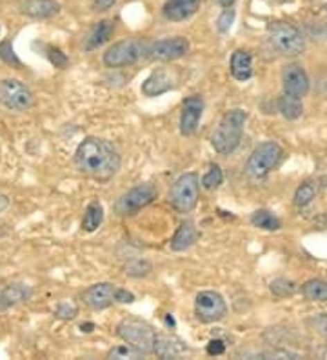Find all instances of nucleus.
<instances>
[{
  "label": "nucleus",
  "instance_id": "f257e3e1",
  "mask_svg": "<svg viewBox=\"0 0 327 360\" xmlns=\"http://www.w3.org/2000/svg\"><path fill=\"white\" fill-rule=\"evenodd\" d=\"M75 165L84 175L91 179L107 180L121 170V155L113 144L98 136H87L75 151Z\"/></svg>",
  "mask_w": 327,
  "mask_h": 360
},
{
  "label": "nucleus",
  "instance_id": "f03ea898",
  "mask_svg": "<svg viewBox=\"0 0 327 360\" xmlns=\"http://www.w3.org/2000/svg\"><path fill=\"white\" fill-rule=\"evenodd\" d=\"M247 113L244 109H231L222 117L220 124L211 136V144L220 155H231L240 146Z\"/></svg>",
  "mask_w": 327,
  "mask_h": 360
},
{
  "label": "nucleus",
  "instance_id": "7ed1b4c3",
  "mask_svg": "<svg viewBox=\"0 0 327 360\" xmlns=\"http://www.w3.org/2000/svg\"><path fill=\"white\" fill-rule=\"evenodd\" d=\"M267 39L271 48L282 57H299L306 49L303 37L293 24L289 22H273L267 28Z\"/></svg>",
  "mask_w": 327,
  "mask_h": 360
},
{
  "label": "nucleus",
  "instance_id": "20e7f679",
  "mask_svg": "<svg viewBox=\"0 0 327 360\" xmlns=\"http://www.w3.org/2000/svg\"><path fill=\"white\" fill-rule=\"evenodd\" d=\"M116 335L121 336L124 342H127V344H131L133 348L145 353V355H148V353H154L157 331H154L148 322L135 318V316H127V318L118 322Z\"/></svg>",
  "mask_w": 327,
  "mask_h": 360
},
{
  "label": "nucleus",
  "instance_id": "39448f33",
  "mask_svg": "<svg viewBox=\"0 0 327 360\" xmlns=\"http://www.w3.org/2000/svg\"><path fill=\"white\" fill-rule=\"evenodd\" d=\"M282 155H284V150H282L279 142H262L251 153L249 161L245 164V173L251 179H264L269 171H273L279 165V162L282 161Z\"/></svg>",
  "mask_w": 327,
  "mask_h": 360
},
{
  "label": "nucleus",
  "instance_id": "423d86ee",
  "mask_svg": "<svg viewBox=\"0 0 327 360\" xmlns=\"http://www.w3.org/2000/svg\"><path fill=\"white\" fill-rule=\"evenodd\" d=\"M150 44L144 39H124L121 42H115L104 53V64L107 68H125L133 66L136 60H140L148 53Z\"/></svg>",
  "mask_w": 327,
  "mask_h": 360
},
{
  "label": "nucleus",
  "instance_id": "0eeeda50",
  "mask_svg": "<svg viewBox=\"0 0 327 360\" xmlns=\"http://www.w3.org/2000/svg\"><path fill=\"white\" fill-rule=\"evenodd\" d=\"M200 193V180L197 173H186L178 177L169 191V202L178 213H189L195 210Z\"/></svg>",
  "mask_w": 327,
  "mask_h": 360
},
{
  "label": "nucleus",
  "instance_id": "6e6552de",
  "mask_svg": "<svg viewBox=\"0 0 327 360\" xmlns=\"http://www.w3.org/2000/svg\"><path fill=\"white\" fill-rule=\"evenodd\" d=\"M0 104L10 111H28L35 106V95L19 78H2Z\"/></svg>",
  "mask_w": 327,
  "mask_h": 360
},
{
  "label": "nucleus",
  "instance_id": "1a4fd4ad",
  "mask_svg": "<svg viewBox=\"0 0 327 360\" xmlns=\"http://www.w3.org/2000/svg\"><path fill=\"white\" fill-rule=\"evenodd\" d=\"M227 313V304L220 293L202 291L195 300V315L202 324H215L220 322Z\"/></svg>",
  "mask_w": 327,
  "mask_h": 360
},
{
  "label": "nucleus",
  "instance_id": "9d476101",
  "mask_svg": "<svg viewBox=\"0 0 327 360\" xmlns=\"http://www.w3.org/2000/svg\"><path fill=\"white\" fill-rule=\"evenodd\" d=\"M157 195H159V191H157V188H154L153 184H150V182L136 186V188L130 190L127 193H124V195L118 199V202H116L115 206L116 213L118 215L136 213V211H140L142 208H145V206H150L151 202L157 199Z\"/></svg>",
  "mask_w": 327,
  "mask_h": 360
},
{
  "label": "nucleus",
  "instance_id": "9b49d317",
  "mask_svg": "<svg viewBox=\"0 0 327 360\" xmlns=\"http://www.w3.org/2000/svg\"><path fill=\"white\" fill-rule=\"evenodd\" d=\"M189 42L184 37H173V39L157 40L148 49L150 59L157 62H173V60L182 59L184 55H188Z\"/></svg>",
  "mask_w": 327,
  "mask_h": 360
},
{
  "label": "nucleus",
  "instance_id": "f8f14e48",
  "mask_svg": "<svg viewBox=\"0 0 327 360\" xmlns=\"http://www.w3.org/2000/svg\"><path fill=\"white\" fill-rule=\"evenodd\" d=\"M115 295H116V286L115 284L109 282H98L93 284L82 293V302L86 304L89 309H106L109 307L113 302H115Z\"/></svg>",
  "mask_w": 327,
  "mask_h": 360
},
{
  "label": "nucleus",
  "instance_id": "ddd939ff",
  "mask_svg": "<svg viewBox=\"0 0 327 360\" xmlns=\"http://www.w3.org/2000/svg\"><path fill=\"white\" fill-rule=\"evenodd\" d=\"M204 113V98L200 95H191L182 102V115H180V133L189 136L197 132L198 122Z\"/></svg>",
  "mask_w": 327,
  "mask_h": 360
},
{
  "label": "nucleus",
  "instance_id": "4468645a",
  "mask_svg": "<svg viewBox=\"0 0 327 360\" xmlns=\"http://www.w3.org/2000/svg\"><path fill=\"white\" fill-rule=\"evenodd\" d=\"M282 82H284V93L288 95L302 98L309 93V77L299 64H291L284 69Z\"/></svg>",
  "mask_w": 327,
  "mask_h": 360
},
{
  "label": "nucleus",
  "instance_id": "2eb2a0df",
  "mask_svg": "<svg viewBox=\"0 0 327 360\" xmlns=\"http://www.w3.org/2000/svg\"><path fill=\"white\" fill-rule=\"evenodd\" d=\"M154 353L160 359H180L186 353H189V348L177 335H171V333H157Z\"/></svg>",
  "mask_w": 327,
  "mask_h": 360
},
{
  "label": "nucleus",
  "instance_id": "dca6fc26",
  "mask_svg": "<svg viewBox=\"0 0 327 360\" xmlns=\"http://www.w3.org/2000/svg\"><path fill=\"white\" fill-rule=\"evenodd\" d=\"M33 297V289L28 284L13 282L8 286L0 287V312H6L10 307L24 304L29 298Z\"/></svg>",
  "mask_w": 327,
  "mask_h": 360
},
{
  "label": "nucleus",
  "instance_id": "f3484780",
  "mask_svg": "<svg viewBox=\"0 0 327 360\" xmlns=\"http://www.w3.org/2000/svg\"><path fill=\"white\" fill-rule=\"evenodd\" d=\"M202 0H168L162 8L164 17L171 22H182L191 19L200 10Z\"/></svg>",
  "mask_w": 327,
  "mask_h": 360
},
{
  "label": "nucleus",
  "instance_id": "a211bd4d",
  "mask_svg": "<svg viewBox=\"0 0 327 360\" xmlns=\"http://www.w3.org/2000/svg\"><path fill=\"white\" fill-rule=\"evenodd\" d=\"M19 10L29 19H51L58 15L60 4L55 0H20Z\"/></svg>",
  "mask_w": 327,
  "mask_h": 360
},
{
  "label": "nucleus",
  "instance_id": "6ab92c4d",
  "mask_svg": "<svg viewBox=\"0 0 327 360\" xmlns=\"http://www.w3.org/2000/svg\"><path fill=\"white\" fill-rule=\"evenodd\" d=\"M229 69H231L233 78H236L238 82H245L253 77V59H251L249 51L244 49H236L231 55V62H229Z\"/></svg>",
  "mask_w": 327,
  "mask_h": 360
},
{
  "label": "nucleus",
  "instance_id": "aec40b11",
  "mask_svg": "<svg viewBox=\"0 0 327 360\" xmlns=\"http://www.w3.org/2000/svg\"><path fill=\"white\" fill-rule=\"evenodd\" d=\"M171 88H173L171 75L168 71H157L150 78H145V82L142 84V93L145 97H159L162 93H168Z\"/></svg>",
  "mask_w": 327,
  "mask_h": 360
},
{
  "label": "nucleus",
  "instance_id": "412c9836",
  "mask_svg": "<svg viewBox=\"0 0 327 360\" xmlns=\"http://www.w3.org/2000/svg\"><path fill=\"white\" fill-rule=\"evenodd\" d=\"M198 240V231L193 222H182L169 242L173 251H186Z\"/></svg>",
  "mask_w": 327,
  "mask_h": 360
},
{
  "label": "nucleus",
  "instance_id": "4be33fe9",
  "mask_svg": "<svg viewBox=\"0 0 327 360\" xmlns=\"http://www.w3.org/2000/svg\"><path fill=\"white\" fill-rule=\"evenodd\" d=\"M113 30H115L113 20H100L87 35L86 51H93V49L100 48L102 44H106L107 40L111 39V35H113Z\"/></svg>",
  "mask_w": 327,
  "mask_h": 360
},
{
  "label": "nucleus",
  "instance_id": "5701e85b",
  "mask_svg": "<svg viewBox=\"0 0 327 360\" xmlns=\"http://www.w3.org/2000/svg\"><path fill=\"white\" fill-rule=\"evenodd\" d=\"M279 111L280 115L288 120H297V118L302 117L303 106L300 97H293V95H288L284 93L282 97L279 98Z\"/></svg>",
  "mask_w": 327,
  "mask_h": 360
},
{
  "label": "nucleus",
  "instance_id": "b1692460",
  "mask_svg": "<svg viewBox=\"0 0 327 360\" xmlns=\"http://www.w3.org/2000/svg\"><path fill=\"white\" fill-rule=\"evenodd\" d=\"M104 220V208H102L100 202H91L87 206L86 211H84V219H82V229L87 231V233H93L98 229V226L102 224Z\"/></svg>",
  "mask_w": 327,
  "mask_h": 360
},
{
  "label": "nucleus",
  "instance_id": "393cba45",
  "mask_svg": "<svg viewBox=\"0 0 327 360\" xmlns=\"http://www.w3.org/2000/svg\"><path fill=\"white\" fill-rule=\"evenodd\" d=\"M302 293L309 300L327 302V282L320 278H311L302 286Z\"/></svg>",
  "mask_w": 327,
  "mask_h": 360
},
{
  "label": "nucleus",
  "instance_id": "a878e982",
  "mask_svg": "<svg viewBox=\"0 0 327 360\" xmlns=\"http://www.w3.org/2000/svg\"><path fill=\"white\" fill-rule=\"evenodd\" d=\"M251 222H253L255 228L265 229V231H276V229L282 228V222H280L279 217L265 210L255 211L253 217H251Z\"/></svg>",
  "mask_w": 327,
  "mask_h": 360
},
{
  "label": "nucleus",
  "instance_id": "bb28decb",
  "mask_svg": "<svg viewBox=\"0 0 327 360\" xmlns=\"http://www.w3.org/2000/svg\"><path fill=\"white\" fill-rule=\"evenodd\" d=\"M315 195H317V188H315L313 182H303V184L299 186L297 191H294V197H293L294 206L303 208V206L311 204L315 199Z\"/></svg>",
  "mask_w": 327,
  "mask_h": 360
},
{
  "label": "nucleus",
  "instance_id": "cd10ccee",
  "mask_svg": "<svg viewBox=\"0 0 327 360\" xmlns=\"http://www.w3.org/2000/svg\"><path fill=\"white\" fill-rule=\"evenodd\" d=\"M145 353H142L140 350L133 348L131 344H122V345H116L113 350L107 351V359H116V360H125V359H142Z\"/></svg>",
  "mask_w": 327,
  "mask_h": 360
},
{
  "label": "nucleus",
  "instance_id": "c85d7f7f",
  "mask_svg": "<svg viewBox=\"0 0 327 360\" xmlns=\"http://www.w3.org/2000/svg\"><path fill=\"white\" fill-rule=\"evenodd\" d=\"M0 60H2L6 66H11V68L15 69L22 68V62H20V59L17 57V53H15L11 40H2V42H0Z\"/></svg>",
  "mask_w": 327,
  "mask_h": 360
},
{
  "label": "nucleus",
  "instance_id": "c756f323",
  "mask_svg": "<svg viewBox=\"0 0 327 360\" xmlns=\"http://www.w3.org/2000/svg\"><path fill=\"white\" fill-rule=\"evenodd\" d=\"M297 291V284L293 280H288V278H276L271 282V293L276 295V297L284 298V297H291Z\"/></svg>",
  "mask_w": 327,
  "mask_h": 360
},
{
  "label": "nucleus",
  "instance_id": "7c9ffc66",
  "mask_svg": "<svg viewBox=\"0 0 327 360\" xmlns=\"http://www.w3.org/2000/svg\"><path fill=\"white\" fill-rule=\"evenodd\" d=\"M222 182H224V173H222L220 165L211 164L209 165V171L204 175L202 186L206 190H217Z\"/></svg>",
  "mask_w": 327,
  "mask_h": 360
},
{
  "label": "nucleus",
  "instance_id": "2f4dec72",
  "mask_svg": "<svg viewBox=\"0 0 327 360\" xmlns=\"http://www.w3.org/2000/svg\"><path fill=\"white\" fill-rule=\"evenodd\" d=\"M150 271L151 264H148L145 260H133V262L125 266V273L131 275V277H145Z\"/></svg>",
  "mask_w": 327,
  "mask_h": 360
},
{
  "label": "nucleus",
  "instance_id": "473e14b6",
  "mask_svg": "<svg viewBox=\"0 0 327 360\" xmlns=\"http://www.w3.org/2000/svg\"><path fill=\"white\" fill-rule=\"evenodd\" d=\"M48 59H49V62L53 64L55 68H60V69L68 68V64H69L68 55L64 53L60 48H49L48 49Z\"/></svg>",
  "mask_w": 327,
  "mask_h": 360
},
{
  "label": "nucleus",
  "instance_id": "72a5a7b5",
  "mask_svg": "<svg viewBox=\"0 0 327 360\" xmlns=\"http://www.w3.org/2000/svg\"><path fill=\"white\" fill-rule=\"evenodd\" d=\"M235 15L236 13L233 8H226V11L218 17L217 24H218V31H220V33H227V31H229V28H231L233 22H235Z\"/></svg>",
  "mask_w": 327,
  "mask_h": 360
},
{
  "label": "nucleus",
  "instance_id": "f704fd0d",
  "mask_svg": "<svg viewBox=\"0 0 327 360\" xmlns=\"http://www.w3.org/2000/svg\"><path fill=\"white\" fill-rule=\"evenodd\" d=\"M77 307L73 306V304H69V302H62V304H58L57 312H55V315L58 316V318H62V321H73L75 316H77Z\"/></svg>",
  "mask_w": 327,
  "mask_h": 360
},
{
  "label": "nucleus",
  "instance_id": "c9c22d12",
  "mask_svg": "<svg viewBox=\"0 0 327 360\" xmlns=\"http://www.w3.org/2000/svg\"><path fill=\"white\" fill-rule=\"evenodd\" d=\"M260 359H299L297 353H291V351L285 350H273V351H265V353H260Z\"/></svg>",
  "mask_w": 327,
  "mask_h": 360
},
{
  "label": "nucleus",
  "instance_id": "e433bc0d",
  "mask_svg": "<svg viewBox=\"0 0 327 360\" xmlns=\"http://www.w3.org/2000/svg\"><path fill=\"white\" fill-rule=\"evenodd\" d=\"M115 302H121V304H131V302H135V295L127 291V289H121V287H116Z\"/></svg>",
  "mask_w": 327,
  "mask_h": 360
},
{
  "label": "nucleus",
  "instance_id": "4c0bfd02",
  "mask_svg": "<svg viewBox=\"0 0 327 360\" xmlns=\"http://www.w3.org/2000/svg\"><path fill=\"white\" fill-rule=\"evenodd\" d=\"M224 351H226V344L222 341H218V339H215V341H211L207 344V353H209V355H222Z\"/></svg>",
  "mask_w": 327,
  "mask_h": 360
},
{
  "label": "nucleus",
  "instance_id": "58836bf2",
  "mask_svg": "<svg viewBox=\"0 0 327 360\" xmlns=\"http://www.w3.org/2000/svg\"><path fill=\"white\" fill-rule=\"evenodd\" d=\"M116 4V0H95L93 2V10L95 11H107Z\"/></svg>",
  "mask_w": 327,
  "mask_h": 360
},
{
  "label": "nucleus",
  "instance_id": "ea45409f",
  "mask_svg": "<svg viewBox=\"0 0 327 360\" xmlns=\"http://www.w3.org/2000/svg\"><path fill=\"white\" fill-rule=\"evenodd\" d=\"M8 206H10V199L0 193V213L8 210Z\"/></svg>",
  "mask_w": 327,
  "mask_h": 360
},
{
  "label": "nucleus",
  "instance_id": "a19ab883",
  "mask_svg": "<svg viewBox=\"0 0 327 360\" xmlns=\"http://www.w3.org/2000/svg\"><path fill=\"white\" fill-rule=\"evenodd\" d=\"M215 2L222 8H233V4H235V0H215Z\"/></svg>",
  "mask_w": 327,
  "mask_h": 360
},
{
  "label": "nucleus",
  "instance_id": "79ce46f5",
  "mask_svg": "<svg viewBox=\"0 0 327 360\" xmlns=\"http://www.w3.org/2000/svg\"><path fill=\"white\" fill-rule=\"evenodd\" d=\"M93 327H95V324H91V322H89V324H82L80 330H82V331H86V333H91Z\"/></svg>",
  "mask_w": 327,
  "mask_h": 360
},
{
  "label": "nucleus",
  "instance_id": "37998d69",
  "mask_svg": "<svg viewBox=\"0 0 327 360\" xmlns=\"http://www.w3.org/2000/svg\"><path fill=\"white\" fill-rule=\"evenodd\" d=\"M269 2H285V0H269Z\"/></svg>",
  "mask_w": 327,
  "mask_h": 360
}]
</instances>
